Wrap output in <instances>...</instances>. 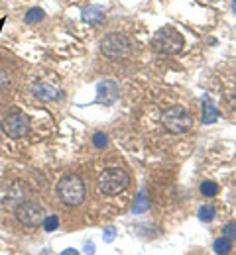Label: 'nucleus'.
<instances>
[{"label":"nucleus","instance_id":"nucleus-1","mask_svg":"<svg viewBox=\"0 0 236 255\" xmlns=\"http://www.w3.org/2000/svg\"><path fill=\"white\" fill-rule=\"evenodd\" d=\"M183 47H185L183 35L169 26L160 28L152 37V49L162 55H175V53L183 51Z\"/></svg>","mask_w":236,"mask_h":255},{"label":"nucleus","instance_id":"nucleus-23","mask_svg":"<svg viewBox=\"0 0 236 255\" xmlns=\"http://www.w3.org/2000/svg\"><path fill=\"white\" fill-rule=\"evenodd\" d=\"M233 10L236 12V0H233Z\"/></svg>","mask_w":236,"mask_h":255},{"label":"nucleus","instance_id":"nucleus-24","mask_svg":"<svg viewBox=\"0 0 236 255\" xmlns=\"http://www.w3.org/2000/svg\"><path fill=\"white\" fill-rule=\"evenodd\" d=\"M2 24H4V20H0V26H2Z\"/></svg>","mask_w":236,"mask_h":255},{"label":"nucleus","instance_id":"nucleus-13","mask_svg":"<svg viewBox=\"0 0 236 255\" xmlns=\"http://www.w3.org/2000/svg\"><path fill=\"white\" fill-rule=\"evenodd\" d=\"M215 216H217V210H215L213 204H203L199 208V220L201 222H213Z\"/></svg>","mask_w":236,"mask_h":255},{"label":"nucleus","instance_id":"nucleus-6","mask_svg":"<svg viewBox=\"0 0 236 255\" xmlns=\"http://www.w3.org/2000/svg\"><path fill=\"white\" fill-rule=\"evenodd\" d=\"M16 218L18 222L28 226V228H35L39 224H43L45 218V212H43V206H39L37 202H20L16 206Z\"/></svg>","mask_w":236,"mask_h":255},{"label":"nucleus","instance_id":"nucleus-7","mask_svg":"<svg viewBox=\"0 0 236 255\" xmlns=\"http://www.w3.org/2000/svg\"><path fill=\"white\" fill-rule=\"evenodd\" d=\"M2 128H4V131H6L12 139H20V137H24V135L28 133V129H30V118H28L24 112H20V110L10 112V114L4 118Z\"/></svg>","mask_w":236,"mask_h":255},{"label":"nucleus","instance_id":"nucleus-18","mask_svg":"<svg viewBox=\"0 0 236 255\" xmlns=\"http://www.w3.org/2000/svg\"><path fill=\"white\" fill-rule=\"evenodd\" d=\"M106 143H108V137H106V133H102V131H97V133L93 135V145H95L97 149H104V147H106Z\"/></svg>","mask_w":236,"mask_h":255},{"label":"nucleus","instance_id":"nucleus-10","mask_svg":"<svg viewBox=\"0 0 236 255\" xmlns=\"http://www.w3.org/2000/svg\"><path fill=\"white\" fill-rule=\"evenodd\" d=\"M219 108L213 104V100L207 95H203V124H213L219 120Z\"/></svg>","mask_w":236,"mask_h":255},{"label":"nucleus","instance_id":"nucleus-17","mask_svg":"<svg viewBox=\"0 0 236 255\" xmlns=\"http://www.w3.org/2000/svg\"><path fill=\"white\" fill-rule=\"evenodd\" d=\"M57 228H59V218H57L55 214L43 218V230H45V232H55Z\"/></svg>","mask_w":236,"mask_h":255},{"label":"nucleus","instance_id":"nucleus-2","mask_svg":"<svg viewBox=\"0 0 236 255\" xmlns=\"http://www.w3.org/2000/svg\"><path fill=\"white\" fill-rule=\"evenodd\" d=\"M130 187V177L120 167H108L99 177V189L106 196H116Z\"/></svg>","mask_w":236,"mask_h":255},{"label":"nucleus","instance_id":"nucleus-14","mask_svg":"<svg viewBox=\"0 0 236 255\" xmlns=\"http://www.w3.org/2000/svg\"><path fill=\"white\" fill-rule=\"evenodd\" d=\"M231 248H233V244H231V240H229V238H219V240L215 242V246H213L215 254H219V255L229 254V252H231Z\"/></svg>","mask_w":236,"mask_h":255},{"label":"nucleus","instance_id":"nucleus-11","mask_svg":"<svg viewBox=\"0 0 236 255\" xmlns=\"http://www.w3.org/2000/svg\"><path fill=\"white\" fill-rule=\"evenodd\" d=\"M83 18H85L87 24L97 26V24H101L102 20H104V10H102L101 6H89V8H85Z\"/></svg>","mask_w":236,"mask_h":255},{"label":"nucleus","instance_id":"nucleus-20","mask_svg":"<svg viewBox=\"0 0 236 255\" xmlns=\"http://www.w3.org/2000/svg\"><path fill=\"white\" fill-rule=\"evenodd\" d=\"M112 240H114V228L110 226L104 230V242H112Z\"/></svg>","mask_w":236,"mask_h":255},{"label":"nucleus","instance_id":"nucleus-22","mask_svg":"<svg viewBox=\"0 0 236 255\" xmlns=\"http://www.w3.org/2000/svg\"><path fill=\"white\" fill-rule=\"evenodd\" d=\"M69 254H77V252H75V250H65V252H63V255H69Z\"/></svg>","mask_w":236,"mask_h":255},{"label":"nucleus","instance_id":"nucleus-15","mask_svg":"<svg viewBox=\"0 0 236 255\" xmlns=\"http://www.w3.org/2000/svg\"><path fill=\"white\" fill-rule=\"evenodd\" d=\"M217 192H219V185H217L215 181H203L201 183V194L203 196L213 198V196H217Z\"/></svg>","mask_w":236,"mask_h":255},{"label":"nucleus","instance_id":"nucleus-3","mask_svg":"<svg viewBox=\"0 0 236 255\" xmlns=\"http://www.w3.org/2000/svg\"><path fill=\"white\" fill-rule=\"evenodd\" d=\"M57 194L65 206H79L85 200V183L79 175H65L57 183Z\"/></svg>","mask_w":236,"mask_h":255},{"label":"nucleus","instance_id":"nucleus-5","mask_svg":"<svg viewBox=\"0 0 236 255\" xmlns=\"http://www.w3.org/2000/svg\"><path fill=\"white\" fill-rule=\"evenodd\" d=\"M193 124V116L183 106H171L162 114V126L171 133H183Z\"/></svg>","mask_w":236,"mask_h":255},{"label":"nucleus","instance_id":"nucleus-19","mask_svg":"<svg viewBox=\"0 0 236 255\" xmlns=\"http://www.w3.org/2000/svg\"><path fill=\"white\" fill-rule=\"evenodd\" d=\"M225 238H229V240L236 238V222H229L225 226Z\"/></svg>","mask_w":236,"mask_h":255},{"label":"nucleus","instance_id":"nucleus-12","mask_svg":"<svg viewBox=\"0 0 236 255\" xmlns=\"http://www.w3.org/2000/svg\"><path fill=\"white\" fill-rule=\"evenodd\" d=\"M148 208H150V198H148L146 191L142 189V191L138 192V196H136L134 206H132V212H134V214H144Z\"/></svg>","mask_w":236,"mask_h":255},{"label":"nucleus","instance_id":"nucleus-8","mask_svg":"<svg viewBox=\"0 0 236 255\" xmlns=\"http://www.w3.org/2000/svg\"><path fill=\"white\" fill-rule=\"evenodd\" d=\"M118 100V85L114 81H102L97 87V102L104 104V106H110Z\"/></svg>","mask_w":236,"mask_h":255},{"label":"nucleus","instance_id":"nucleus-9","mask_svg":"<svg viewBox=\"0 0 236 255\" xmlns=\"http://www.w3.org/2000/svg\"><path fill=\"white\" fill-rule=\"evenodd\" d=\"M34 96L41 102H51V100H55L59 96V91L49 83H39V85L34 87Z\"/></svg>","mask_w":236,"mask_h":255},{"label":"nucleus","instance_id":"nucleus-4","mask_svg":"<svg viewBox=\"0 0 236 255\" xmlns=\"http://www.w3.org/2000/svg\"><path fill=\"white\" fill-rule=\"evenodd\" d=\"M101 51L104 57L112 59V61H120L130 57L132 53V41L122 35V33H108L106 37H102Z\"/></svg>","mask_w":236,"mask_h":255},{"label":"nucleus","instance_id":"nucleus-16","mask_svg":"<svg viewBox=\"0 0 236 255\" xmlns=\"http://www.w3.org/2000/svg\"><path fill=\"white\" fill-rule=\"evenodd\" d=\"M41 18H43V10H41V8H30L28 14L24 16L26 24H37Z\"/></svg>","mask_w":236,"mask_h":255},{"label":"nucleus","instance_id":"nucleus-21","mask_svg":"<svg viewBox=\"0 0 236 255\" xmlns=\"http://www.w3.org/2000/svg\"><path fill=\"white\" fill-rule=\"evenodd\" d=\"M93 248H95V246H93V244H89V246H87V252H89V254H93V252H95Z\"/></svg>","mask_w":236,"mask_h":255}]
</instances>
